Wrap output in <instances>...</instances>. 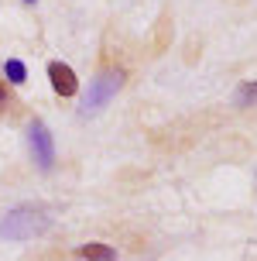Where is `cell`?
Masks as SVG:
<instances>
[{"mask_svg":"<svg viewBox=\"0 0 257 261\" xmlns=\"http://www.w3.org/2000/svg\"><path fill=\"white\" fill-rule=\"evenodd\" d=\"M48 230V217H41L35 210H14L7 213V220H0V237L7 241H31Z\"/></svg>","mask_w":257,"mask_h":261,"instance_id":"6da1fadb","label":"cell"},{"mask_svg":"<svg viewBox=\"0 0 257 261\" xmlns=\"http://www.w3.org/2000/svg\"><path fill=\"white\" fill-rule=\"evenodd\" d=\"M120 83H124V76H120V72H103V76H96V79L90 83L86 100H82V114H100L103 107H106V103L117 96Z\"/></svg>","mask_w":257,"mask_h":261,"instance_id":"7a4b0ae2","label":"cell"},{"mask_svg":"<svg viewBox=\"0 0 257 261\" xmlns=\"http://www.w3.org/2000/svg\"><path fill=\"white\" fill-rule=\"evenodd\" d=\"M27 144H31V155H35V162H38V169L41 172H48L51 169V162H55V148H51V134L45 124H31L27 127Z\"/></svg>","mask_w":257,"mask_h":261,"instance_id":"3957f363","label":"cell"},{"mask_svg":"<svg viewBox=\"0 0 257 261\" xmlns=\"http://www.w3.org/2000/svg\"><path fill=\"white\" fill-rule=\"evenodd\" d=\"M48 79H51V90L59 93V96H76L79 79H76V72H72V65L48 62Z\"/></svg>","mask_w":257,"mask_h":261,"instance_id":"277c9868","label":"cell"},{"mask_svg":"<svg viewBox=\"0 0 257 261\" xmlns=\"http://www.w3.org/2000/svg\"><path fill=\"white\" fill-rule=\"evenodd\" d=\"M79 254H82L86 261H113L117 258V251L106 248V244H82V248H79Z\"/></svg>","mask_w":257,"mask_h":261,"instance_id":"5b68a950","label":"cell"},{"mask_svg":"<svg viewBox=\"0 0 257 261\" xmlns=\"http://www.w3.org/2000/svg\"><path fill=\"white\" fill-rule=\"evenodd\" d=\"M4 76H7V83H11V86H21V83L27 79L24 62H17V59H7V65H4Z\"/></svg>","mask_w":257,"mask_h":261,"instance_id":"8992f818","label":"cell"},{"mask_svg":"<svg viewBox=\"0 0 257 261\" xmlns=\"http://www.w3.org/2000/svg\"><path fill=\"white\" fill-rule=\"evenodd\" d=\"M240 100H257V83H247L240 90Z\"/></svg>","mask_w":257,"mask_h":261,"instance_id":"52a82bcc","label":"cell"},{"mask_svg":"<svg viewBox=\"0 0 257 261\" xmlns=\"http://www.w3.org/2000/svg\"><path fill=\"white\" fill-rule=\"evenodd\" d=\"M4 100H7V86L0 83V103H4Z\"/></svg>","mask_w":257,"mask_h":261,"instance_id":"ba28073f","label":"cell"},{"mask_svg":"<svg viewBox=\"0 0 257 261\" xmlns=\"http://www.w3.org/2000/svg\"><path fill=\"white\" fill-rule=\"evenodd\" d=\"M24 4H35V0H24Z\"/></svg>","mask_w":257,"mask_h":261,"instance_id":"9c48e42d","label":"cell"}]
</instances>
